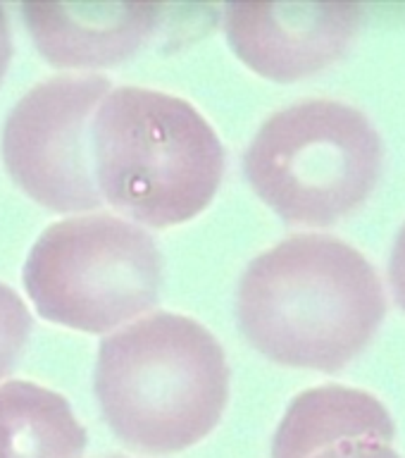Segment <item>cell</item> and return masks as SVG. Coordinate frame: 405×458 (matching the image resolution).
I'll use <instances>...</instances> for the list:
<instances>
[{
  "label": "cell",
  "mask_w": 405,
  "mask_h": 458,
  "mask_svg": "<svg viewBox=\"0 0 405 458\" xmlns=\"http://www.w3.org/2000/svg\"><path fill=\"white\" fill-rule=\"evenodd\" d=\"M160 3H24L36 50L60 70H103L127 63L157 29Z\"/></svg>",
  "instance_id": "obj_8"
},
{
  "label": "cell",
  "mask_w": 405,
  "mask_h": 458,
  "mask_svg": "<svg viewBox=\"0 0 405 458\" xmlns=\"http://www.w3.org/2000/svg\"><path fill=\"white\" fill-rule=\"evenodd\" d=\"M389 275H392V284L393 292H396V299H399L401 308L405 310V225L401 227L399 236H396V243H393Z\"/></svg>",
  "instance_id": "obj_13"
},
{
  "label": "cell",
  "mask_w": 405,
  "mask_h": 458,
  "mask_svg": "<svg viewBox=\"0 0 405 458\" xmlns=\"http://www.w3.org/2000/svg\"><path fill=\"white\" fill-rule=\"evenodd\" d=\"M222 344L198 320L150 313L100 342L96 399L122 446L172 456L200 444L229 401Z\"/></svg>",
  "instance_id": "obj_2"
},
{
  "label": "cell",
  "mask_w": 405,
  "mask_h": 458,
  "mask_svg": "<svg viewBox=\"0 0 405 458\" xmlns=\"http://www.w3.org/2000/svg\"><path fill=\"white\" fill-rule=\"evenodd\" d=\"M34 318L13 286L0 282V379L20 365L29 346Z\"/></svg>",
  "instance_id": "obj_11"
},
{
  "label": "cell",
  "mask_w": 405,
  "mask_h": 458,
  "mask_svg": "<svg viewBox=\"0 0 405 458\" xmlns=\"http://www.w3.org/2000/svg\"><path fill=\"white\" fill-rule=\"evenodd\" d=\"M386 313L377 272L360 250L327 234L289 236L243 272L236 318L265 358L336 372L370 344Z\"/></svg>",
  "instance_id": "obj_1"
},
{
  "label": "cell",
  "mask_w": 405,
  "mask_h": 458,
  "mask_svg": "<svg viewBox=\"0 0 405 458\" xmlns=\"http://www.w3.org/2000/svg\"><path fill=\"white\" fill-rule=\"evenodd\" d=\"M360 24L353 3H229L224 29L236 57L272 81L327 70L349 50Z\"/></svg>",
  "instance_id": "obj_7"
},
{
  "label": "cell",
  "mask_w": 405,
  "mask_h": 458,
  "mask_svg": "<svg viewBox=\"0 0 405 458\" xmlns=\"http://www.w3.org/2000/svg\"><path fill=\"white\" fill-rule=\"evenodd\" d=\"M382 156V139L360 110L313 98L263 122L246 148L243 172L282 220L329 227L367 200Z\"/></svg>",
  "instance_id": "obj_4"
},
{
  "label": "cell",
  "mask_w": 405,
  "mask_h": 458,
  "mask_svg": "<svg viewBox=\"0 0 405 458\" xmlns=\"http://www.w3.org/2000/svg\"><path fill=\"white\" fill-rule=\"evenodd\" d=\"M310 458H401L389 442L367 439V437H353L342 439L320 449Z\"/></svg>",
  "instance_id": "obj_12"
},
{
  "label": "cell",
  "mask_w": 405,
  "mask_h": 458,
  "mask_svg": "<svg viewBox=\"0 0 405 458\" xmlns=\"http://www.w3.org/2000/svg\"><path fill=\"white\" fill-rule=\"evenodd\" d=\"M10 60H13V31H10V21H7L5 10L0 7V84L5 79Z\"/></svg>",
  "instance_id": "obj_14"
},
{
  "label": "cell",
  "mask_w": 405,
  "mask_h": 458,
  "mask_svg": "<svg viewBox=\"0 0 405 458\" xmlns=\"http://www.w3.org/2000/svg\"><path fill=\"white\" fill-rule=\"evenodd\" d=\"M110 79L57 74L38 81L10 110L0 136L3 163L13 182L53 213H89L103 206L91 170L93 110Z\"/></svg>",
  "instance_id": "obj_6"
},
{
  "label": "cell",
  "mask_w": 405,
  "mask_h": 458,
  "mask_svg": "<svg viewBox=\"0 0 405 458\" xmlns=\"http://www.w3.org/2000/svg\"><path fill=\"white\" fill-rule=\"evenodd\" d=\"M389 411L372 394L350 386H317L289 403L272 439V458H310L329 444L367 437L393 442Z\"/></svg>",
  "instance_id": "obj_9"
},
{
  "label": "cell",
  "mask_w": 405,
  "mask_h": 458,
  "mask_svg": "<svg viewBox=\"0 0 405 458\" xmlns=\"http://www.w3.org/2000/svg\"><path fill=\"white\" fill-rule=\"evenodd\" d=\"M105 458H127V456H105Z\"/></svg>",
  "instance_id": "obj_15"
},
{
  "label": "cell",
  "mask_w": 405,
  "mask_h": 458,
  "mask_svg": "<svg viewBox=\"0 0 405 458\" xmlns=\"http://www.w3.org/2000/svg\"><path fill=\"white\" fill-rule=\"evenodd\" d=\"M100 199L153 229L200 215L222 184L224 148L213 124L174 93L120 86L89 131Z\"/></svg>",
  "instance_id": "obj_3"
},
{
  "label": "cell",
  "mask_w": 405,
  "mask_h": 458,
  "mask_svg": "<svg viewBox=\"0 0 405 458\" xmlns=\"http://www.w3.org/2000/svg\"><path fill=\"white\" fill-rule=\"evenodd\" d=\"M160 286L163 256L153 236L107 213L48 225L24 263V289L41 318L89 335L148 313Z\"/></svg>",
  "instance_id": "obj_5"
},
{
  "label": "cell",
  "mask_w": 405,
  "mask_h": 458,
  "mask_svg": "<svg viewBox=\"0 0 405 458\" xmlns=\"http://www.w3.org/2000/svg\"><path fill=\"white\" fill-rule=\"evenodd\" d=\"M86 428L63 394L31 379L0 385V458H84Z\"/></svg>",
  "instance_id": "obj_10"
}]
</instances>
